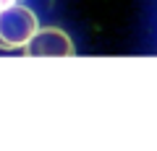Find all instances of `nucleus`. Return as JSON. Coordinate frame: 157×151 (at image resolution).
<instances>
[{
    "label": "nucleus",
    "mask_w": 157,
    "mask_h": 151,
    "mask_svg": "<svg viewBox=\"0 0 157 151\" xmlns=\"http://www.w3.org/2000/svg\"><path fill=\"white\" fill-rule=\"evenodd\" d=\"M39 29V21L26 5H0V50H24Z\"/></svg>",
    "instance_id": "1"
},
{
    "label": "nucleus",
    "mask_w": 157,
    "mask_h": 151,
    "mask_svg": "<svg viewBox=\"0 0 157 151\" xmlns=\"http://www.w3.org/2000/svg\"><path fill=\"white\" fill-rule=\"evenodd\" d=\"M24 55L29 57H71L73 55V42L63 29H37L32 39L24 47Z\"/></svg>",
    "instance_id": "2"
},
{
    "label": "nucleus",
    "mask_w": 157,
    "mask_h": 151,
    "mask_svg": "<svg viewBox=\"0 0 157 151\" xmlns=\"http://www.w3.org/2000/svg\"><path fill=\"white\" fill-rule=\"evenodd\" d=\"M11 3H18V0H0V5H11Z\"/></svg>",
    "instance_id": "3"
}]
</instances>
